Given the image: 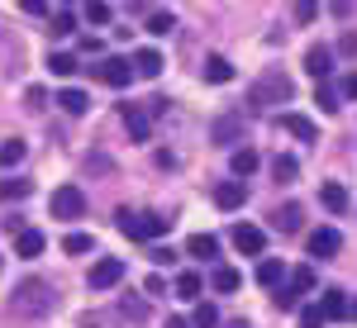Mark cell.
<instances>
[{
    "mask_svg": "<svg viewBox=\"0 0 357 328\" xmlns=\"http://www.w3.org/2000/svg\"><path fill=\"white\" fill-rule=\"evenodd\" d=\"M305 247H310V257H333V252L343 247V233L324 224V228H314V233H310V243H305Z\"/></svg>",
    "mask_w": 357,
    "mask_h": 328,
    "instance_id": "ba28073f",
    "label": "cell"
},
{
    "mask_svg": "<svg viewBox=\"0 0 357 328\" xmlns=\"http://www.w3.org/2000/svg\"><path fill=\"white\" fill-rule=\"evenodd\" d=\"M15 252H20V257H38V252H43V233H38V228H20V233H15Z\"/></svg>",
    "mask_w": 357,
    "mask_h": 328,
    "instance_id": "2e32d148",
    "label": "cell"
},
{
    "mask_svg": "<svg viewBox=\"0 0 357 328\" xmlns=\"http://www.w3.org/2000/svg\"><path fill=\"white\" fill-rule=\"evenodd\" d=\"M338 100H343V95H338V86L319 81V91H314V105L324 109V114H333V109H338Z\"/></svg>",
    "mask_w": 357,
    "mask_h": 328,
    "instance_id": "f1b7e54d",
    "label": "cell"
},
{
    "mask_svg": "<svg viewBox=\"0 0 357 328\" xmlns=\"http://www.w3.org/2000/svg\"><path fill=\"white\" fill-rule=\"evenodd\" d=\"M215 324H220L215 304H195V319H191V328H215Z\"/></svg>",
    "mask_w": 357,
    "mask_h": 328,
    "instance_id": "836d02e7",
    "label": "cell"
},
{
    "mask_svg": "<svg viewBox=\"0 0 357 328\" xmlns=\"http://www.w3.org/2000/svg\"><path fill=\"white\" fill-rule=\"evenodd\" d=\"M186 252L200 257V262H215V257H220V238H215V233H191V238H186Z\"/></svg>",
    "mask_w": 357,
    "mask_h": 328,
    "instance_id": "7c38bea8",
    "label": "cell"
},
{
    "mask_svg": "<svg viewBox=\"0 0 357 328\" xmlns=\"http://www.w3.org/2000/svg\"><path fill=\"white\" fill-rule=\"evenodd\" d=\"M124 129H129V138H138V143H143V138L153 134L148 114H143V109H134V105H124Z\"/></svg>",
    "mask_w": 357,
    "mask_h": 328,
    "instance_id": "9a60e30c",
    "label": "cell"
},
{
    "mask_svg": "<svg viewBox=\"0 0 357 328\" xmlns=\"http://www.w3.org/2000/svg\"><path fill=\"white\" fill-rule=\"evenodd\" d=\"M224 328H248V324H243V319H234V324H224Z\"/></svg>",
    "mask_w": 357,
    "mask_h": 328,
    "instance_id": "681fc988",
    "label": "cell"
},
{
    "mask_svg": "<svg viewBox=\"0 0 357 328\" xmlns=\"http://www.w3.org/2000/svg\"><path fill=\"white\" fill-rule=\"evenodd\" d=\"M319 314H324V324H329V319H343V314H348V295H343V290H329V295L319 300Z\"/></svg>",
    "mask_w": 357,
    "mask_h": 328,
    "instance_id": "ffe728a7",
    "label": "cell"
},
{
    "mask_svg": "<svg viewBox=\"0 0 357 328\" xmlns=\"http://www.w3.org/2000/svg\"><path fill=\"white\" fill-rule=\"evenodd\" d=\"M129 67H134V77H148V81H153V77L162 72V53H158V48H138Z\"/></svg>",
    "mask_w": 357,
    "mask_h": 328,
    "instance_id": "8fae6325",
    "label": "cell"
},
{
    "mask_svg": "<svg viewBox=\"0 0 357 328\" xmlns=\"http://www.w3.org/2000/svg\"><path fill=\"white\" fill-rule=\"evenodd\" d=\"M205 81H210V86H224V81H234V67H229L224 57H210V62H205Z\"/></svg>",
    "mask_w": 357,
    "mask_h": 328,
    "instance_id": "cb8c5ba5",
    "label": "cell"
},
{
    "mask_svg": "<svg viewBox=\"0 0 357 328\" xmlns=\"http://www.w3.org/2000/svg\"><path fill=\"white\" fill-rule=\"evenodd\" d=\"M348 314H353V319H357V300H348Z\"/></svg>",
    "mask_w": 357,
    "mask_h": 328,
    "instance_id": "c3c4849f",
    "label": "cell"
},
{
    "mask_svg": "<svg viewBox=\"0 0 357 328\" xmlns=\"http://www.w3.org/2000/svg\"><path fill=\"white\" fill-rule=\"evenodd\" d=\"M296 304H301V295H296L291 286H281V290H276V309H296Z\"/></svg>",
    "mask_w": 357,
    "mask_h": 328,
    "instance_id": "74e56055",
    "label": "cell"
},
{
    "mask_svg": "<svg viewBox=\"0 0 357 328\" xmlns=\"http://www.w3.org/2000/svg\"><path fill=\"white\" fill-rule=\"evenodd\" d=\"M210 281H215V290H220V295H234V290L243 286V276L234 272V267H215V276H210Z\"/></svg>",
    "mask_w": 357,
    "mask_h": 328,
    "instance_id": "7402d4cb",
    "label": "cell"
},
{
    "mask_svg": "<svg viewBox=\"0 0 357 328\" xmlns=\"http://www.w3.org/2000/svg\"><path fill=\"white\" fill-rule=\"evenodd\" d=\"M272 176L276 181H296V176H301V162H296L291 153H281V157L272 162Z\"/></svg>",
    "mask_w": 357,
    "mask_h": 328,
    "instance_id": "d4e9b609",
    "label": "cell"
},
{
    "mask_svg": "<svg viewBox=\"0 0 357 328\" xmlns=\"http://www.w3.org/2000/svg\"><path fill=\"white\" fill-rule=\"evenodd\" d=\"M33 191V181H0V200H24Z\"/></svg>",
    "mask_w": 357,
    "mask_h": 328,
    "instance_id": "1f68e13d",
    "label": "cell"
},
{
    "mask_svg": "<svg viewBox=\"0 0 357 328\" xmlns=\"http://www.w3.org/2000/svg\"><path fill=\"white\" fill-rule=\"evenodd\" d=\"M86 210V195L77 191V186H57L53 191V214L57 219H77Z\"/></svg>",
    "mask_w": 357,
    "mask_h": 328,
    "instance_id": "8992f818",
    "label": "cell"
},
{
    "mask_svg": "<svg viewBox=\"0 0 357 328\" xmlns=\"http://www.w3.org/2000/svg\"><path fill=\"white\" fill-rule=\"evenodd\" d=\"M124 314H129V319H138V324H143V319H148V304H143V300H124Z\"/></svg>",
    "mask_w": 357,
    "mask_h": 328,
    "instance_id": "f35d334b",
    "label": "cell"
},
{
    "mask_svg": "<svg viewBox=\"0 0 357 328\" xmlns=\"http://www.w3.org/2000/svg\"><path fill=\"white\" fill-rule=\"evenodd\" d=\"M48 72H53V77H62V81H67V77H72V72H77V57H72V53H48Z\"/></svg>",
    "mask_w": 357,
    "mask_h": 328,
    "instance_id": "4316f807",
    "label": "cell"
},
{
    "mask_svg": "<svg viewBox=\"0 0 357 328\" xmlns=\"http://www.w3.org/2000/svg\"><path fill=\"white\" fill-rule=\"evenodd\" d=\"M338 53H348V57L357 53V33H343V43H338Z\"/></svg>",
    "mask_w": 357,
    "mask_h": 328,
    "instance_id": "bcb514c9",
    "label": "cell"
},
{
    "mask_svg": "<svg viewBox=\"0 0 357 328\" xmlns=\"http://www.w3.org/2000/svg\"><path fill=\"white\" fill-rule=\"evenodd\" d=\"M119 276H124V262H119V257H100V262L86 272V286H91V290H110V286H119Z\"/></svg>",
    "mask_w": 357,
    "mask_h": 328,
    "instance_id": "5b68a950",
    "label": "cell"
},
{
    "mask_svg": "<svg viewBox=\"0 0 357 328\" xmlns=\"http://www.w3.org/2000/svg\"><path fill=\"white\" fill-rule=\"evenodd\" d=\"M172 29H176V19H172L167 10H153V15H148V33H172Z\"/></svg>",
    "mask_w": 357,
    "mask_h": 328,
    "instance_id": "d6a6232c",
    "label": "cell"
},
{
    "mask_svg": "<svg viewBox=\"0 0 357 328\" xmlns=\"http://www.w3.org/2000/svg\"><path fill=\"white\" fill-rule=\"evenodd\" d=\"M96 77L105 86H114V91H124V86L134 81V67H129V57H100V67H91Z\"/></svg>",
    "mask_w": 357,
    "mask_h": 328,
    "instance_id": "277c9868",
    "label": "cell"
},
{
    "mask_svg": "<svg viewBox=\"0 0 357 328\" xmlns=\"http://www.w3.org/2000/svg\"><path fill=\"white\" fill-rule=\"evenodd\" d=\"M91 233H67V238H62V252H72V257H82V252H91Z\"/></svg>",
    "mask_w": 357,
    "mask_h": 328,
    "instance_id": "4dcf8cb0",
    "label": "cell"
},
{
    "mask_svg": "<svg viewBox=\"0 0 357 328\" xmlns=\"http://www.w3.org/2000/svg\"><path fill=\"white\" fill-rule=\"evenodd\" d=\"M200 286H205V281H200L195 272H181V276H176V295H181V300H200Z\"/></svg>",
    "mask_w": 357,
    "mask_h": 328,
    "instance_id": "484cf974",
    "label": "cell"
},
{
    "mask_svg": "<svg viewBox=\"0 0 357 328\" xmlns=\"http://www.w3.org/2000/svg\"><path fill=\"white\" fill-rule=\"evenodd\" d=\"M143 290H148V295H162V290H167L162 276H148V281H143Z\"/></svg>",
    "mask_w": 357,
    "mask_h": 328,
    "instance_id": "ee69618b",
    "label": "cell"
},
{
    "mask_svg": "<svg viewBox=\"0 0 357 328\" xmlns=\"http://www.w3.org/2000/svg\"><path fill=\"white\" fill-rule=\"evenodd\" d=\"M243 200H248V181H220L215 186V205L220 210H243Z\"/></svg>",
    "mask_w": 357,
    "mask_h": 328,
    "instance_id": "9c48e42d",
    "label": "cell"
},
{
    "mask_svg": "<svg viewBox=\"0 0 357 328\" xmlns=\"http://www.w3.org/2000/svg\"><path fill=\"white\" fill-rule=\"evenodd\" d=\"M15 309L29 314V319H43V314H53L57 309V295L48 281H20V290H15Z\"/></svg>",
    "mask_w": 357,
    "mask_h": 328,
    "instance_id": "6da1fadb",
    "label": "cell"
},
{
    "mask_svg": "<svg viewBox=\"0 0 357 328\" xmlns=\"http://www.w3.org/2000/svg\"><path fill=\"white\" fill-rule=\"evenodd\" d=\"M305 72H310V77H319V81L333 72V53L324 48V43H314V48L305 53Z\"/></svg>",
    "mask_w": 357,
    "mask_h": 328,
    "instance_id": "30bf717a",
    "label": "cell"
},
{
    "mask_svg": "<svg viewBox=\"0 0 357 328\" xmlns=\"http://www.w3.org/2000/svg\"><path fill=\"white\" fill-rule=\"evenodd\" d=\"M248 100H252V105H291V100H296V81H291L286 72H267V77L252 81Z\"/></svg>",
    "mask_w": 357,
    "mask_h": 328,
    "instance_id": "7a4b0ae2",
    "label": "cell"
},
{
    "mask_svg": "<svg viewBox=\"0 0 357 328\" xmlns=\"http://www.w3.org/2000/svg\"><path fill=\"white\" fill-rule=\"evenodd\" d=\"M234 247H238L243 257H257V252L267 247V233H262L257 224H238V228H234Z\"/></svg>",
    "mask_w": 357,
    "mask_h": 328,
    "instance_id": "52a82bcc",
    "label": "cell"
},
{
    "mask_svg": "<svg viewBox=\"0 0 357 328\" xmlns=\"http://www.w3.org/2000/svg\"><path fill=\"white\" fill-rule=\"evenodd\" d=\"M167 228H172V219H162V214H134V210H119V233L134 238V243H158Z\"/></svg>",
    "mask_w": 357,
    "mask_h": 328,
    "instance_id": "3957f363",
    "label": "cell"
},
{
    "mask_svg": "<svg viewBox=\"0 0 357 328\" xmlns=\"http://www.w3.org/2000/svg\"><path fill=\"white\" fill-rule=\"evenodd\" d=\"M167 328H191V324L186 319H167Z\"/></svg>",
    "mask_w": 357,
    "mask_h": 328,
    "instance_id": "7dc6e473",
    "label": "cell"
},
{
    "mask_svg": "<svg viewBox=\"0 0 357 328\" xmlns=\"http://www.w3.org/2000/svg\"><path fill=\"white\" fill-rule=\"evenodd\" d=\"M296 19H301V24H310V19H314V5H310V0H305V5H296Z\"/></svg>",
    "mask_w": 357,
    "mask_h": 328,
    "instance_id": "f6af8a7d",
    "label": "cell"
},
{
    "mask_svg": "<svg viewBox=\"0 0 357 328\" xmlns=\"http://www.w3.org/2000/svg\"><path fill=\"white\" fill-rule=\"evenodd\" d=\"M77 53H86V57H91V53H100V38H96V33H86L82 43H77Z\"/></svg>",
    "mask_w": 357,
    "mask_h": 328,
    "instance_id": "60d3db41",
    "label": "cell"
},
{
    "mask_svg": "<svg viewBox=\"0 0 357 328\" xmlns=\"http://www.w3.org/2000/svg\"><path fill=\"white\" fill-rule=\"evenodd\" d=\"M24 95H29V105H33V109H43V105H48V95H43V86H29Z\"/></svg>",
    "mask_w": 357,
    "mask_h": 328,
    "instance_id": "ab89813d",
    "label": "cell"
},
{
    "mask_svg": "<svg viewBox=\"0 0 357 328\" xmlns=\"http://www.w3.org/2000/svg\"><path fill=\"white\" fill-rule=\"evenodd\" d=\"M153 262H158V267H172V262H176V252H167V247H153Z\"/></svg>",
    "mask_w": 357,
    "mask_h": 328,
    "instance_id": "7bdbcfd3",
    "label": "cell"
},
{
    "mask_svg": "<svg viewBox=\"0 0 357 328\" xmlns=\"http://www.w3.org/2000/svg\"><path fill=\"white\" fill-rule=\"evenodd\" d=\"M286 286H291V290H296V295H305V290H314V267H296V272H291V281H286Z\"/></svg>",
    "mask_w": 357,
    "mask_h": 328,
    "instance_id": "f546056e",
    "label": "cell"
},
{
    "mask_svg": "<svg viewBox=\"0 0 357 328\" xmlns=\"http://www.w3.org/2000/svg\"><path fill=\"white\" fill-rule=\"evenodd\" d=\"M77 29V10H57L53 15V33H72Z\"/></svg>",
    "mask_w": 357,
    "mask_h": 328,
    "instance_id": "d590c367",
    "label": "cell"
},
{
    "mask_svg": "<svg viewBox=\"0 0 357 328\" xmlns=\"http://www.w3.org/2000/svg\"><path fill=\"white\" fill-rule=\"evenodd\" d=\"M301 205H281V210H276V214H272V224H276V228H281V233H296V228H301Z\"/></svg>",
    "mask_w": 357,
    "mask_h": 328,
    "instance_id": "44dd1931",
    "label": "cell"
},
{
    "mask_svg": "<svg viewBox=\"0 0 357 328\" xmlns=\"http://www.w3.org/2000/svg\"><path fill=\"white\" fill-rule=\"evenodd\" d=\"M319 205H324L329 214H343V210H348V191H343L338 181H324V186H319Z\"/></svg>",
    "mask_w": 357,
    "mask_h": 328,
    "instance_id": "5bb4252c",
    "label": "cell"
},
{
    "mask_svg": "<svg viewBox=\"0 0 357 328\" xmlns=\"http://www.w3.org/2000/svg\"><path fill=\"white\" fill-rule=\"evenodd\" d=\"M57 105L67 109V114H86V109H91V95H86V91H77V86H67V91L57 95Z\"/></svg>",
    "mask_w": 357,
    "mask_h": 328,
    "instance_id": "ac0fdd59",
    "label": "cell"
},
{
    "mask_svg": "<svg viewBox=\"0 0 357 328\" xmlns=\"http://www.w3.org/2000/svg\"><path fill=\"white\" fill-rule=\"evenodd\" d=\"M229 166H234V181H243V176H252V171H257V153H252V148H238Z\"/></svg>",
    "mask_w": 357,
    "mask_h": 328,
    "instance_id": "603a6c76",
    "label": "cell"
},
{
    "mask_svg": "<svg viewBox=\"0 0 357 328\" xmlns=\"http://www.w3.org/2000/svg\"><path fill=\"white\" fill-rule=\"evenodd\" d=\"M338 95H348V100H357V72H353V77H343V86H338Z\"/></svg>",
    "mask_w": 357,
    "mask_h": 328,
    "instance_id": "b9f144b4",
    "label": "cell"
},
{
    "mask_svg": "<svg viewBox=\"0 0 357 328\" xmlns=\"http://www.w3.org/2000/svg\"><path fill=\"white\" fill-rule=\"evenodd\" d=\"M281 124H286V129H291L296 138H305V143H314V138H319L314 119H305V114H281Z\"/></svg>",
    "mask_w": 357,
    "mask_h": 328,
    "instance_id": "e0dca14e",
    "label": "cell"
},
{
    "mask_svg": "<svg viewBox=\"0 0 357 328\" xmlns=\"http://www.w3.org/2000/svg\"><path fill=\"white\" fill-rule=\"evenodd\" d=\"M210 138H215V143H238V138H243V119H238V114H224V119H215Z\"/></svg>",
    "mask_w": 357,
    "mask_h": 328,
    "instance_id": "4fadbf2b",
    "label": "cell"
},
{
    "mask_svg": "<svg viewBox=\"0 0 357 328\" xmlns=\"http://www.w3.org/2000/svg\"><path fill=\"white\" fill-rule=\"evenodd\" d=\"M24 162V143H20V138H5V143H0V166H20Z\"/></svg>",
    "mask_w": 357,
    "mask_h": 328,
    "instance_id": "83f0119b",
    "label": "cell"
},
{
    "mask_svg": "<svg viewBox=\"0 0 357 328\" xmlns=\"http://www.w3.org/2000/svg\"><path fill=\"white\" fill-rule=\"evenodd\" d=\"M281 281H286V262H276V257L257 262V286H281Z\"/></svg>",
    "mask_w": 357,
    "mask_h": 328,
    "instance_id": "d6986e66",
    "label": "cell"
},
{
    "mask_svg": "<svg viewBox=\"0 0 357 328\" xmlns=\"http://www.w3.org/2000/svg\"><path fill=\"white\" fill-rule=\"evenodd\" d=\"M110 5H105V0H96V5H86V19H91V24H110Z\"/></svg>",
    "mask_w": 357,
    "mask_h": 328,
    "instance_id": "e575fe53",
    "label": "cell"
},
{
    "mask_svg": "<svg viewBox=\"0 0 357 328\" xmlns=\"http://www.w3.org/2000/svg\"><path fill=\"white\" fill-rule=\"evenodd\" d=\"M301 328H324V314H319V304L301 309Z\"/></svg>",
    "mask_w": 357,
    "mask_h": 328,
    "instance_id": "8d00e7d4",
    "label": "cell"
}]
</instances>
